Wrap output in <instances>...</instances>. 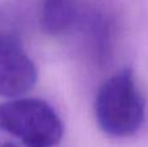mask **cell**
I'll use <instances>...</instances> for the list:
<instances>
[{
    "label": "cell",
    "instance_id": "1",
    "mask_svg": "<svg viewBox=\"0 0 148 147\" xmlns=\"http://www.w3.org/2000/svg\"><path fill=\"white\" fill-rule=\"evenodd\" d=\"M146 112L143 95L130 69L107 80L95 99V116L101 130L112 137H129L142 126Z\"/></svg>",
    "mask_w": 148,
    "mask_h": 147
},
{
    "label": "cell",
    "instance_id": "2",
    "mask_svg": "<svg viewBox=\"0 0 148 147\" xmlns=\"http://www.w3.org/2000/svg\"><path fill=\"white\" fill-rule=\"evenodd\" d=\"M0 129L18 138L25 147H55L64 134L57 113L39 99H16L0 104Z\"/></svg>",
    "mask_w": 148,
    "mask_h": 147
},
{
    "label": "cell",
    "instance_id": "5",
    "mask_svg": "<svg viewBox=\"0 0 148 147\" xmlns=\"http://www.w3.org/2000/svg\"><path fill=\"white\" fill-rule=\"evenodd\" d=\"M0 147H17L14 143H10V142H5L3 145H0Z\"/></svg>",
    "mask_w": 148,
    "mask_h": 147
},
{
    "label": "cell",
    "instance_id": "4",
    "mask_svg": "<svg viewBox=\"0 0 148 147\" xmlns=\"http://www.w3.org/2000/svg\"><path fill=\"white\" fill-rule=\"evenodd\" d=\"M79 18L77 0H43L40 8L42 29L53 36L64 35Z\"/></svg>",
    "mask_w": 148,
    "mask_h": 147
},
{
    "label": "cell",
    "instance_id": "3",
    "mask_svg": "<svg viewBox=\"0 0 148 147\" xmlns=\"http://www.w3.org/2000/svg\"><path fill=\"white\" fill-rule=\"evenodd\" d=\"M38 72L21 44L0 34V95L20 96L34 87Z\"/></svg>",
    "mask_w": 148,
    "mask_h": 147
}]
</instances>
